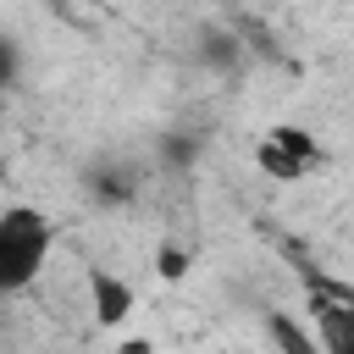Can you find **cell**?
I'll use <instances>...</instances> for the list:
<instances>
[{
	"mask_svg": "<svg viewBox=\"0 0 354 354\" xmlns=\"http://www.w3.org/2000/svg\"><path fill=\"white\" fill-rule=\"evenodd\" d=\"M55 254V221L39 205H0V299L28 293Z\"/></svg>",
	"mask_w": 354,
	"mask_h": 354,
	"instance_id": "6da1fadb",
	"label": "cell"
},
{
	"mask_svg": "<svg viewBox=\"0 0 354 354\" xmlns=\"http://www.w3.org/2000/svg\"><path fill=\"white\" fill-rule=\"evenodd\" d=\"M321 160H326V149H321L304 127H293V122L266 127V133H260V144H254V166H260L271 183H304Z\"/></svg>",
	"mask_w": 354,
	"mask_h": 354,
	"instance_id": "7a4b0ae2",
	"label": "cell"
},
{
	"mask_svg": "<svg viewBox=\"0 0 354 354\" xmlns=\"http://www.w3.org/2000/svg\"><path fill=\"white\" fill-rule=\"evenodd\" d=\"M88 310H94V326L116 332L133 310H138V293L127 277H116L111 266H88Z\"/></svg>",
	"mask_w": 354,
	"mask_h": 354,
	"instance_id": "3957f363",
	"label": "cell"
},
{
	"mask_svg": "<svg viewBox=\"0 0 354 354\" xmlns=\"http://www.w3.org/2000/svg\"><path fill=\"white\" fill-rule=\"evenodd\" d=\"M266 332H271V343H277V354H326V348L315 343V332H310L304 321H293L288 310H277V315L266 321Z\"/></svg>",
	"mask_w": 354,
	"mask_h": 354,
	"instance_id": "277c9868",
	"label": "cell"
},
{
	"mask_svg": "<svg viewBox=\"0 0 354 354\" xmlns=\"http://www.w3.org/2000/svg\"><path fill=\"white\" fill-rule=\"evenodd\" d=\"M88 188H94V199H100V205H122V199H133V194H138V177H133V171H122V166H116V171L105 166V171H94V177H88Z\"/></svg>",
	"mask_w": 354,
	"mask_h": 354,
	"instance_id": "5b68a950",
	"label": "cell"
},
{
	"mask_svg": "<svg viewBox=\"0 0 354 354\" xmlns=\"http://www.w3.org/2000/svg\"><path fill=\"white\" fill-rule=\"evenodd\" d=\"M17 77H22V44H17L11 33H0V94H6Z\"/></svg>",
	"mask_w": 354,
	"mask_h": 354,
	"instance_id": "8992f818",
	"label": "cell"
},
{
	"mask_svg": "<svg viewBox=\"0 0 354 354\" xmlns=\"http://www.w3.org/2000/svg\"><path fill=\"white\" fill-rule=\"evenodd\" d=\"M188 271V254L183 249H160V277H183Z\"/></svg>",
	"mask_w": 354,
	"mask_h": 354,
	"instance_id": "52a82bcc",
	"label": "cell"
},
{
	"mask_svg": "<svg viewBox=\"0 0 354 354\" xmlns=\"http://www.w3.org/2000/svg\"><path fill=\"white\" fill-rule=\"evenodd\" d=\"M122 354H149V343L138 337V343H122Z\"/></svg>",
	"mask_w": 354,
	"mask_h": 354,
	"instance_id": "ba28073f",
	"label": "cell"
}]
</instances>
